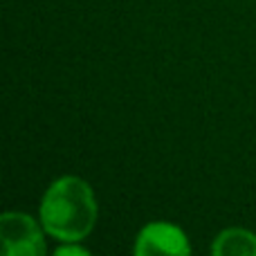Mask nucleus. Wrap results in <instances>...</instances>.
<instances>
[{
	"label": "nucleus",
	"instance_id": "nucleus-1",
	"mask_svg": "<svg viewBox=\"0 0 256 256\" xmlns=\"http://www.w3.org/2000/svg\"><path fill=\"white\" fill-rule=\"evenodd\" d=\"M97 222V198L86 180L58 178L40 200V225L61 243H81Z\"/></svg>",
	"mask_w": 256,
	"mask_h": 256
},
{
	"label": "nucleus",
	"instance_id": "nucleus-5",
	"mask_svg": "<svg viewBox=\"0 0 256 256\" xmlns=\"http://www.w3.org/2000/svg\"><path fill=\"white\" fill-rule=\"evenodd\" d=\"M58 256H84V254H88V250H84V248H79L76 243H66V245H61V248H56L54 250Z\"/></svg>",
	"mask_w": 256,
	"mask_h": 256
},
{
	"label": "nucleus",
	"instance_id": "nucleus-3",
	"mask_svg": "<svg viewBox=\"0 0 256 256\" xmlns=\"http://www.w3.org/2000/svg\"><path fill=\"white\" fill-rule=\"evenodd\" d=\"M135 254L137 256H155V254L186 256L191 254V245L186 234L178 225L158 220L142 227V232L135 238Z\"/></svg>",
	"mask_w": 256,
	"mask_h": 256
},
{
	"label": "nucleus",
	"instance_id": "nucleus-2",
	"mask_svg": "<svg viewBox=\"0 0 256 256\" xmlns=\"http://www.w3.org/2000/svg\"><path fill=\"white\" fill-rule=\"evenodd\" d=\"M0 243L4 256H43L48 252L38 222L22 212H7L0 218Z\"/></svg>",
	"mask_w": 256,
	"mask_h": 256
},
{
	"label": "nucleus",
	"instance_id": "nucleus-4",
	"mask_svg": "<svg viewBox=\"0 0 256 256\" xmlns=\"http://www.w3.org/2000/svg\"><path fill=\"white\" fill-rule=\"evenodd\" d=\"M214 256H256V234L240 227L220 232L212 243Z\"/></svg>",
	"mask_w": 256,
	"mask_h": 256
}]
</instances>
